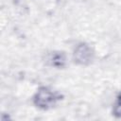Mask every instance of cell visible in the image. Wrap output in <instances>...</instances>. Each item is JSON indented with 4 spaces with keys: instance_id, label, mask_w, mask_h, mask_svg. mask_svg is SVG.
<instances>
[{
    "instance_id": "cell-3",
    "label": "cell",
    "mask_w": 121,
    "mask_h": 121,
    "mask_svg": "<svg viewBox=\"0 0 121 121\" xmlns=\"http://www.w3.org/2000/svg\"><path fill=\"white\" fill-rule=\"evenodd\" d=\"M47 62L55 68H63L66 65V55L62 51H53L47 57Z\"/></svg>"
},
{
    "instance_id": "cell-2",
    "label": "cell",
    "mask_w": 121,
    "mask_h": 121,
    "mask_svg": "<svg viewBox=\"0 0 121 121\" xmlns=\"http://www.w3.org/2000/svg\"><path fill=\"white\" fill-rule=\"evenodd\" d=\"M95 59L94 48L85 42L78 43L73 50V60L76 64L87 66L93 62Z\"/></svg>"
},
{
    "instance_id": "cell-1",
    "label": "cell",
    "mask_w": 121,
    "mask_h": 121,
    "mask_svg": "<svg viewBox=\"0 0 121 121\" xmlns=\"http://www.w3.org/2000/svg\"><path fill=\"white\" fill-rule=\"evenodd\" d=\"M60 99L61 95L60 93L46 86L40 87L32 97L34 106L41 110H49L55 107Z\"/></svg>"
},
{
    "instance_id": "cell-4",
    "label": "cell",
    "mask_w": 121,
    "mask_h": 121,
    "mask_svg": "<svg viewBox=\"0 0 121 121\" xmlns=\"http://www.w3.org/2000/svg\"><path fill=\"white\" fill-rule=\"evenodd\" d=\"M112 114L117 118H121V94L116 97V100L113 104Z\"/></svg>"
}]
</instances>
